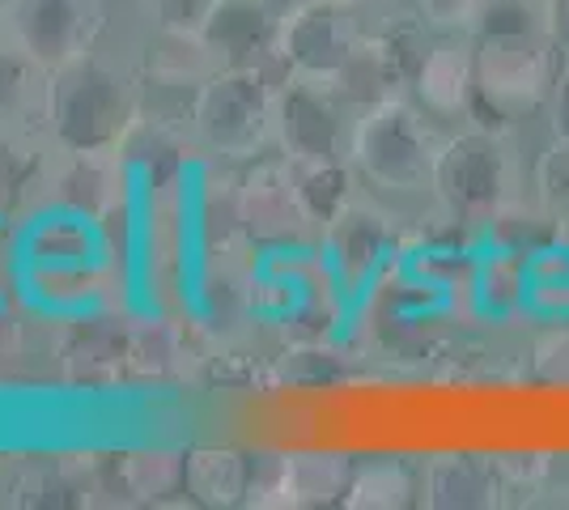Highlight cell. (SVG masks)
Instances as JSON below:
<instances>
[{
    "label": "cell",
    "mask_w": 569,
    "mask_h": 510,
    "mask_svg": "<svg viewBox=\"0 0 569 510\" xmlns=\"http://www.w3.org/2000/svg\"><path fill=\"white\" fill-rule=\"evenodd\" d=\"M548 43L569 60V0H548Z\"/></svg>",
    "instance_id": "32"
},
{
    "label": "cell",
    "mask_w": 569,
    "mask_h": 510,
    "mask_svg": "<svg viewBox=\"0 0 569 510\" xmlns=\"http://www.w3.org/2000/svg\"><path fill=\"white\" fill-rule=\"evenodd\" d=\"M238 218H242V239L256 251H289L302 247L315 230L307 218L302 200H298V183H293V167L277 158H251L247 170L238 174Z\"/></svg>",
    "instance_id": "8"
},
{
    "label": "cell",
    "mask_w": 569,
    "mask_h": 510,
    "mask_svg": "<svg viewBox=\"0 0 569 510\" xmlns=\"http://www.w3.org/2000/svg\"><path fill=\"white\" fill-rule=\"evenodd\" d=\"M319 256L332 272L340 293L357 302L382 281V272L403 256L400 221L382 204L353 196L323 230H319Z\"/></svg>",
    "instance_id": "7"
},
{
    "label": "cell",
    "mask_w": 569,
    "mask_h": 510,
    "mask_svg": "<svg viewBox=\"0 0 569 510\" xmlns=\"http://www.w3.org/2000/svg\"><path fill=\"white\" fill-rule=\"evenodd\" d=\"M438 146L442 137L429 128V116L412 102V94H396L357 111L349 162L370 192L408 200L429 192Z\"/></svg>",
    "instance_id": "4"
},
{
    "label": "cell",
    "mask_w": 569,
    "mask_h": 510,
    "mask_svg": "<svg viewBox=\"0 0 569 510\" xmlns=\"http://www.w3.org/2000/svg\"><path fill=\"white\" fill-rule=\"evenodd\" d=\"M22 286V230L0 218V298Z\"/></svg>",
    "instance_id": "30"
},
{
    "label": "cell",
    "mask_w": 569,
    "mask_h": 510,
    "mask_svg": "<svg viewBox=\"0 0 569 510\" xmlns=\"http://www.w3.org/2000/svg\"><path fill=\"white\" fill-rule=\"evenodd\" d=\"M545 120H548V137H552V141H569V60H561L557 81H552V90H548Z\"/></svg>",
    "instance_id": "31"
},
{
    "label": "cell",
    "mask_w": 569,
    "mask_h": 510,
    "mask_svg": "<svg viewBox=\"0 0 569 510\" xmlns=\"http://www.w3.org/2000/svg\"><path fill=\"white\" fill-rule=\"evenodd\" d=\"M421 502V472L400 460H366L353 468L345 507L353 510H400Z\"/></svg>",
    "instance_id": "24"
},
{
    "label": "cell",
    "mask_w": 569,
    "mask_h": 510,
    "mask_svg": "<svg viewBox=\"0 0 569 510\" xmlns=\"http://www.w3.org/2000/svg\"><path fill=\"white\" fill-rule=\"evenodd\" d=\"M102 264L98 221L72 209L48 204L22 230V272L26 268H94Z\"/></svg>",
    "instance_id": "17"
},
{
    "label": "cell",
    "mask_w": 569,
    "mask_h": 510,
    "mask_svg": "<svg viewBox=\"0 0 569 510\" xmlns=\"http://www.w3.org/2000/svg\"><path fill=\"white\" fill-rule=\"evenodd\" d=\"M332 4H345V9H366L370 0H332Z\"/></svg>",
    "instance_id": "34"
},
{
    "label": "cell",
    "mask_w": 569,
    "mask_h": 510,
    "mask_svg": "<svg viewBox=\"0 0 569 510\" xmlns=\"http://www.w3.org/2000/svg\"><path fill=\"white\" fill-rule=\"evenodd\" d=\"M48 81L51 73H43L0 26V132H30V123H43Z\"/></svg>",
    "instance_id": "18"
},
{
    "label": "cell",
    "mask_w": 569,
    "mask_h": 510,
    "mask_svg": "<svg viewBox=\"0 0 569 510\" xmlns=\"http://www.w3.org/2000/svg\"><path fill=\"white\" fill-rule=\"evenodd\" d=\"M256 481V456L238 447L188 451V502L200 507H247Z\"/></svg>",
    "instance_id": "19"
},
{
    "label": "cell",
    "mask_w": 569,
    "mask_h": 510,
    "mask_svg": "<svg viewBox=\"0 0 569 510\" xmlns=\"http://www.w3.org/2000/svg\"><path fill=\"white\" fill-rule=\"evenodd\" d=\"M213 4L217 0H144V13H149L153 30H183V34H196V30L204 26Z\"/></svg>",
    "instance_id": "29"
},
{
    "label": "cell",
    "mask_w": 569,
    "mask_h": 510,
    "mask_svg": "<svg viewBox=\"0 0 569 510\" xmlns=\"http://www.w3.org/2000/svg\"><path fill=\"white\" fill-rule=\"evenodd\" d=\"M531 200L552 221L557 234H569V141L548 137V146L531 167Z\"/></svg>",
    "instance_id": "27"
},
{
    "label": "cell",
    "mask_w": 569,
    "mask_h": 510,
    "mask_svg": "<svg viewBox=\"0 0 569 510\" xmlns=\"http://www.w3.org/2000/svg\"><path fill=\"white\" fill-rule=\"evenodd\" d=\"M293 167V183H298V200L315 221V230H323L328 221L357 196V170L353 162H289Z\"/></svg>",
    "instance_id": "25"
},
{
    "label": "cell",
    "mask_w": 569,
    "mask_h": 510,
    "mask_svg": "<svg viewBox=\"0 0 569 510\" xmlns=\"http://www.w3.org/2000/svg\"><path fill=\"white\" fill-rule=\"evenodd\" d=\"M561 56L548 39H476V107L510 128L545 111Z\"/></svg>",
    "instance_id": "6"
},
{
    "label": "cell",
    "mask_w": 569,
    "mask_h": 510,
    "mask_svg": "<svg viewBox=\"0 0 569 510\" xmlns=\"http://www.w3.org/2000/svg\"><path fill=\"white\" fill-rule=\"evenodd\" d=\"M468 302H472V316L485 323L527 319V251L506 239H489L485 247H476Z\"/></svg>",
    "instance_id": "16"
},
{
    "label": "cell",
    "mask_w": 569,
    "mask_h": 510,
    "mask_svg": "<svg viewBox=\"0 0 569 510\" xmlns=\"http://www.w3.org/2000/svg\"><path fill=\"white\" fill-rule=\"evenodd\" d=\"M4 9H9V0H0V26H4Z\"/></svg>",
    "instance_id": "35"
},
{
    "label": "cell",
    "mask_w": 569,
    "mask_h": 510,
    "mask_svg": "<svg viewBox=\"0 0 569 510\" xmlns=\"http://www.w3.org/2000/svg\"><path fill=\"white\" fill-rule=\"evenodd\" d=\"M429 196L447 221L463 230H489L506 209H515L519 196V158L510 132L498 123H472L442 137Z\"/></svg>",
    "instance_id": "2"
},
{
    "label": "cell",
    "mask_w": 569,
    "mask_h": 510,
    "mask_svg": "<svg viewBox=\"0 0 569 510\" xmlns=\"http://www.w3.org/2000/svg\"><path fill=\"white\" fill-rule=\"evenodd\" d=\"M263 4H268V9H277L281 18H289L293 9H302V4H310V0H263Z\"/></svg>",
    "instance_id": "33"
},
{
    "label": "cell",
    "mask_w": 569,
    "mask_h": 510,
    "mask_svg": "<svg viewBox=\"0 0 569 510\" xmlns=\"http://www.w3.org/2000/svg\"><path fill=\"white\" fill-rule=\"evenodd\" d=\"M357 107L328 77L281 73L272 149L284 162H349Z\"/></svg>",
    "instance_id": "5"
},
{
    "label": "cell",
    "mask_w": 569,
    "mask_h": 510,
    "mask_svg": "<svg viewBox=\"0 0 569 510\" xmlns=\"http://www.w3.org/2000/svg\"><path fill=\"white\" fill-rule=\"evenodd\" d=\"M107 22L102 0H9L4 30L18 48L43 69L56 73L77 56L98 48V34Z\"/></svg>",
    "instance_id": "9"
},
{
    "label": "cell",
    "mask_w": 569,
    "mask_h": 510,
    "mask_svg": "<svg viewBox=\"0 0 569 510\" xmlns=\"http://www.w3.org/2000/svg\"><path fill=\"white\" fill-rule=\"evenodd\" d=\"M510 502L501 456L442 451L421 463V507L429 510H498Z\"/></svg>",
    "instance_id": "14"
},
{
    "label": "cell",
    "mask_w": 569,
    "mask_h": 510,
    "mask_svg": "<svg viewBox=\"0 0 569 510\" xmlns=\"http://www.w3.org/2000/svg\"><path fill=\"white\" fill-rule=\"evenodd\" d=\"M361 34L366 30L357 26V9H345L332 0H310L281 22V69L336 81L361 43Z\"/></svg>",
    "instance_id": "10"
},
{
    "label": "cell",
    "mask_w": 569,
    "mask_h": 510,
    "mask_svg": "<svg viewBox=\"0 0 569 510\" xmlns=\"http://www.w3.org/2000/svg\"><path fill=\"white\" fill-rule=\"evenodd\" d=\"M480 0H412V13L429 34H472Z\"/></svg>",
    "instance_id": "28"
},
{
    "label": "cell",
    "mask_w": 569,
    "mask_h": 510,
    "mask_svg": "<svg viewBox=\"0 0 569 510\" xmlns=\"http://www.w3.org/2000/svg\"><path fill=\"white\" fill-rule=\"evenodd\" d=\"M277 81L272 69H213L188 102V132L213 162H251L272 149L277 128Z\"/></svg>",
    "instance_id": "3"
},
{
    "label": "cell",
    "mask_w": 569,
    "mask_h": 510,
    "mask_svg": "<svg viewBox=\"0 0 569 510\" xmlns=\"http://www.w3.org/2000/svg\"><path fill=\"white\" fill-rule=\"evenodd\" d=\"M132 167L119 149H90V153H60V162L48 170V204L72 209L81 218L102 221L123 204L132 188Z\"/></svg>",
    "instance_id": "13"
},
{
    "label": "cell",
    "mask_w": 569,
    "mask_h": 510,
    "mask_svg": "<svg viewBox=\"0 0 569 510\" xmlns=\"http://www.w3.org/2000/svg\"><path fill=\"white\" fill-rule=\"evenodd\" d=\"M472 39H548V0H480Z\"/></svg>",
    "instance_id": "26"
},
{
    "label": "cell",
    "mask_w": 569,
    "mask_h": 510,
    "mask_svg": "<svg viewBox=\"0 0 569 510\" xmlns=\"http://www.w3.org/2000/svg\"><path fill=\"white\" fill-rule=\"evenodd\" d=\"M426 43L408 48L400 34L391 30H379V34H361L357 51L349 56V64L340 69L336 86L340 94L353 102L357 111L375 107L382 98H396L408 90V77L417 69V56H421Z\"/></svg>",
    "instance_id": "15"
},
{
    "label": "cell",
    "mask_w": 569,
    "mask_h": 510,
    "mask_svg": "<svg viewBox=\"0 0 569 510\" xmlns=\"http://www.w3.org/2000/svg\"><path fill=\"white\" fill-rule=\"evenodd\" d=\"M527 319L569 323V234H552L527 251Z\"/></svg>",
    "instance_id": "20"
},
{
    "label": "cell",
    "mask_w": 569,
    "mask_h": 510,
    "mask_svg": "<svg viewBox=\"0 0 569 510\" xmlns=\"http://www.w3.org/2000/svg\"><path fill=\"white\" fill-rule=\"evenodd\" d=\"M408 94L429 120H463L476 107L472 34H433L417 56V69L408 77Z\"/></svg>",
    "instance_id": "12"
},
{
    "label": "cell",
    "mask_w": 569,
    "mask_h": 510,
    "mask_svg": "<svg viewBox=\"0 0 569 510\" xmlns=\"http://www.w3.org/2000/svg\"><path fill=\"white\" fill-rule=\"evenodd\" d=\"M137 120H141V81L128 64L98 56V48L51 73L43 132L60 153L119 149Z\"/></svg>",
    "instance_id": "1"
},
{
    "label": "cell",
    "mask_w": 569,
    "mask_h": 510,
    "mask_svg": "<svg viewBox=\"0 0 569 510\" xmlns=\"http://www.w3.org/2000/svg\"><path fill=\"white\" fill-rule=\"evenodd\" d=\"M357 460L336 451H298L284 456V507H345Z\"/></svg>",
    "instance_id": "21"
},
{
    "label": "cell",
    "mask_w": 569,
    "mask_h": 510,
    "mask_svg": "<svg viewBox=\"0 0 569 510\" xmlns=\"http://www.w3.org/2000/svg\"><path fill=\"white\" fill-rule=\"evenodd\" d=\"M48 153L30 141V132H0V218H18L26 200L48 188Z\"/></svg>",
    "instance_id": "22"
},
{
    "label": "cell",
    "mask_w": 569,
    "mask_h": 510,
    "mask_svg": "<svg viewBox=\"0 0 569 510\" xmlns=\"http://www.w3.org/2000/svg\"><path fill=\"white\" fill-rule=\"evenodd\" d=\"M119 486L137 502H167L170 493H188V451L144 447L116 460Z\"/></svg>",
    "instance_id": "23"
},
{
    "label": "cell",
    "mask_w": 569,
    "mask_h": 510,
    "mask_svg": "<svg viewBox=\"0 0 569 510\" xmlns=\"http://www.w3.org/2000/svg\"><path fill=\"white\" fill-rule=\"evenodd\" d=\"M281 13L263 0H217L196 30L213 69H281Z\"/></svg>",
    "instance_id": "11"
}]
</instances>
